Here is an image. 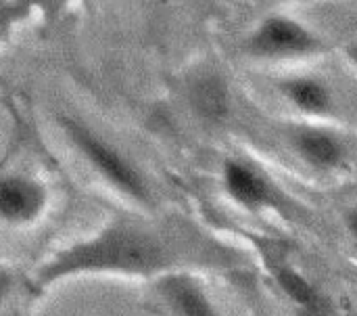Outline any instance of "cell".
Segmentation results:
<instances>
[{
  "label": "cell",
  "mask_w": 357,
  "mask_h": 316,
  "mask_svg": "<svg viewBox=\"0 0 357 316\" xmlns=\"http://www.w3.org/2000/svg\"><path fill=\"white\" fill-rule=\"evenodd\" d=\"M247 50L259 59H289L320 52L324 42L301 21L287 15H270L249 36Z\"/></svg>",
  "instance_id": "3"
},
{
  "label": "cell",
  "mask_w": 357,
  "mask_h": 316,
  "mask_svg": "<svg viewBox=\"0 0 357 316\" xmlns=\"http://www.w3.org/2000/svg\"><path fill=\"white\" fill-rule=\"evenodd\" d=\"M188 103L201 120L222 124L230 115L232 96L220 73H201L188 86Z\"/></svg>",
  "instance_id": "7"
},
{
  "label": "cell",
  "mask_w": 357,
  "mask_h": 316,
  "mask_svg": "<svg viewBox=\"0 0 357 316\" xmlns=\"http://www.w3.org/2000/svg\"><path fill=\"white\" fill-rule=\"evenodd\" d=\"M345 222H347V229H349V233H351V235H354V237L357 239V208H354V210L347 214Z\"/></svg>",
  "instance_id": "11"
},
{
  "label": "cell",
  "mask_w": 357,
  "mask_h": 316,
  "mask_svg": "<svg viewBox=\"0 0 357 316\" xmlns=\"http://www.w3.org/2000/svg\"><path fill=\"white\" fill-rule=\"evenodd\" d=\"M280 92L307 115H328L335 109L333 90L328 84L314 76H293L280 82Z\"/></svg>",
  "instance_id": "9"
},
{
  "label": "cell",
  "mask_w": 357,
  "mask_h": 316,
  "mask_svg": "<svg viewBox=\"0 0 357 316\" xmlns=\"http://www.w3.org/2000/svg\"><path fill=\"white\" fill-rule=\"evenodd\" d=\"M61 126L69 136V141L75 145V149L111 187H115L117 191L140 203L149 201V189L142 174L117 149H113L105 138L94 134L82 122H75L71 117H61Z\"/></svg>",
  "instance_id": "2"
},
{
  "label": "cell",
  "mask_w": 357,
  "mask_h": 316,
  "mask_svg": "<svg viewBox=\"0 0 357 316\" xmlns=\"http://www.w3.org/2000/svg\"><path fill=\"white\" fill-rule=\"evenodd\" d=\"M155 294L169 316H220L203 285L184 271L161 275Z\"/></svg>",
  "instance_id": "4"
},
{
  "label": "cell",
  "mask_w": 357,
  "mask_h": 316,
  "mask_svg": "<svg viewBox=\"0 0 357 316\" xmlns=\"http://www.w3.org/2000/svg\"><path fill=\"white\" fill-rule=\"evenodd\" d=\"M195 245L201 243H178L144 224L117 220L90 239L54 254L36 273L33 287L42 292L48 285L75 275H167L197 258Z\"/></svg>",
  "instance_id": "1"
},
{
  "label": "cell",
  "mask_w": 357,
  "mask_h": 316,
  "mask_svg": "<svg viewBox=\"0 0 357 316\" xmlns=\"http://www.w3.org/2000/svg\"><path fill=\"white\" fill-rule=\"evenodd\" d=\"M46 206V189L23 174L4 176L0 182V214L6 222L27 224L36 220Z\"/></svg>",
  "instance_id": "5"
},
{
  "label": "cell",
  "mask_w": 357,
  "mask_h": 316,
  "mask_svg": "<svg viewBox=\"0 0 357 316\" xmlns=\"http://www.w3.org/2000/svg\"><path fill=\"white\" fill-rule=\"evenodd\" d=\"M345 52H347V59H349V63H354V65L357 67V42L349 44V46L345 48Z\"/></svg>",
  "instance_id": "12"
},
{
  "label": "cell",
  "mask_w": 357,
  "mask_h": 316,
  "mask_svg": "<svg viewBox=\"0 0 357 316\" xmlns=\"http://www.w3.org/2000/svg\"><path fill=\"white\" fill-rule=\"evenodd\" d=\"M291 145L305 164L318 170H335L345 159V145L335 134L320 128L293 130Z\"/></svg>",
  "instance_id": "8"
},
{
  "label": "cell",
  "mask_w": 357,
  "mask_h": 316,
  "mask_svg": "<svg viewBox=\"0 0 357 316\" xmlns=\"http://www.w3.org/2000/svg\"><path fill=\"white\" fill-rule=\"evenodd\" d=\"M222 180L230 199L249 212H259L274 203V193L268 180L245 161L226 159L222 168Z\"/></svg>",
  "instance_id": "6"
},
{
  "label": "cell",
  "mask_w": 357,
  "mask_h": 316,
  "mask_svg": "<svg viewBox=\"0 0 357 316\" xmlns=\"http://www.w3.org/2000/svg\"><path fill=\"white\" fill-rule=\"evenodd\" d=\"M274 279L278 283V287L299 306L307 308V310H314L316 304H318V294L316 289L312 287V283L299 275L295 268L287 266V264H280L274 268Z\"/></svg>",
  "instance_id": "10"
}]
</instances>
